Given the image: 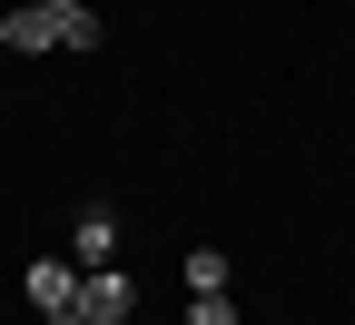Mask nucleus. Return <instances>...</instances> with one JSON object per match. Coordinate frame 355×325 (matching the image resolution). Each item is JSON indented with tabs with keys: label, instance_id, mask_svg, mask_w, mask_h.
<instances>
[{
	"label": "nucleus",
	"instance_id": "obj_1",
	"mask_svg": "<svg viewBox=\"0 0 355 325\" xmlns=\"http://www.w3.org/2000/svg\"><path fill=\"white\" fill-rule=\"evenodd\" d=\"M79 315H89V325H128V315H139V276H128V266L79 276Z\"/></svg>",
	"mask_w": 355,
	"mask_h": 325
},
{
	"label": "nucleus",
	"instance_id": "obj_2",
	"mask_svg": "<svg viewBox=\"0 0 355 325\" xmlns=\"http://www.w3.org/2000/svg\"><path fill=\"white\" fill-rule=\"evenodd\" d=\"M69 266H79V276L119 266V217H109V207H79V217H69Z\"/></svg>",
	"mask_w": 355,
	"mask_h": 325
},
{
	"label": "nucleus",
	"instance_id": "obj_3",
	"mask_svg": "<svg viewBox=\"0 0 355 325\" xmlns=\"http://www.w3.org/2000/svg\"><path fill=\"white\" fill-rule=\"evenodd\" d=\"M20 286H30V306H40V315H60V306H79V266H69V256H40Z\"/></svg>",
	"mask_w": 355,
	"mask_h": 325
},
{
	"label": "nucleus",
	"instance_id": "obj_4",
	"mask_svg": "<svg viewBox=\"0 0 355 325\" xmlns=\"http://www.w3.org/2000/svg\"><path fill=\"white\" fill-rule=\"evenodd\" d=\"M50 39H60V20L40 10V0H30V10H10V20H0V50H20V60H30V50H50Z\"/></svg>",
	"mask_w": 355,
	"mask_h": 325
},
{
	"label": "nucleus",
	"instance_id": "obj_5",
	"mask_svg": "<svg viewBox=\"0 0 355 325\" xmlns=\"http://www.w3.org/2000/svg\"><path fill=\"white\" fill-rule=\"evenodd\" d=\"M188 286H198V296H227V256L198 247V256H188Z\"/></svg>",
	"mask_w": 355,
	"mask_h": 325
},
{
	"label": "nucleus",
	"instance_id": "obj_6",
	"mask_svg": "<svg viewBox=\"0 0 355 325\" xmlns=\"http://www.w3.org/2000/svg\"><path fill=\"white\" fill-rule=\"evenodd\" d=\"M188 325H237V306H227V296H198V306H188Z\"/></svg>",
	"mask_w": 355,
	"mask_h": 325
},
{
	"label": "nucleus",
	"instance_id": "obj_7",
	"mask_svg": "<svg viewBox=\"0 0 355 325\" xmlns=\"http://www.w3.org/2000/svg\"><path fill=\"white\" fill-rule=\"evenodd\" d=\"M40 10H50V20H79V10H89V0H40Z\"/></svg>",
	"mask_w": 355,
	"mask_h": 325
},
{
	"label": "nucleus",
	"instance_id": "obj_8",
	"mask_svg": "<svg viewBox=\"0 0 355 325\" xmlns=\"http://www.w3.org/2000/svg\"><path fill=\"white\" fill-rule=\"evenodd\" d=\"M40 325H89V315H79V306H60V315H40Z\"/></svg>",
	"mask_w": 355,
	"mask_h": 325
}]
</instances>
